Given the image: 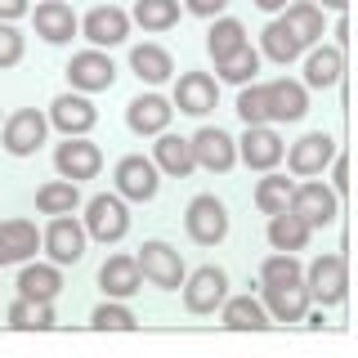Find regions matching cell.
I'll return each instance as SVG.
<instances>
[{
    "label": "cell",
    "instance_id": "23",
    "mask_svg": "<svg viewBox=\"0 0 358 358\" xmlns=\"http://www.w3.org/2000/svg\"><path fill=\"white\" fill-rule=\"evenodd\" d=\"M309 233H313V224L305 215H296V210H278V215H268V246L273 251H305L309 246Z\"/></svg>",
    "mask_w": 358,
    "mask_h": 358
},
{
    "label": "cell",
    "instance_id": "40",
    "mask_svg": "<svg viewBox=\"0 0 358 358\" xmlns=\"http://www.w3.org/2000/svg\"><path fill=\"white\" fill-rule=\"evenodd\" d=\"M22 59V36L9 22H0V67H14Z\"/></svg>",
    "mask_w": 358,
    "mask_h": 358
},
{
    "label": "cell",
    "instance_id": "2",
    "mask_svg": "<svg viewBox=\"0 0 358 358\" xmlns=\"http://www.w3.org/2000/svg\"><path fill=\"white\" fill-rule=\"evenodd\" d=\"M85 229H90V238H99V242H121V238H126V229H130L126 197H121V193L90 197L85 201Z\"/></svg>",
    "mask_w": 358,
    "mask_h": 358
},
{
    "label": "cell",
    "instance_id": "38",
    "mask_svg": "<svg viewBox=\"0 0 358 358\" xmlns=\"http://www.w3.org/2000/svg\"><path fill=\"white\" fill-rule=\"evenodd\" d=\"M220 67V76L224 81H233V85H246V81H255V72H260V54L251 50V45H242L233 59H224V63H215Z\"/></svg>",
    "mask_w": 358,
    "mask_h": 358
},
{
    "label": "cell",
    "instance_id": "16",
    "mask_svg": "<svg viewBox=\"0 0 358 358\" xmlns=\"http://www.w3.org/2000/svg\"><path fill=\"white\" fill-rule=\"evenodd\" d=\"M291 210H296V215H305L313 229H327V224L336 220V188L318 184V179H309V184H296Z\"/></svg>",
    "mask_w": 358,
    "mask_h": 358
},
{
    "label": "cell",
    "instance_id": "12",
    "mask_svg": "<svg viewBox=\"0 0 358 358\" xmlns=\"http://www.w3.org/2000/svg\"><path fill=\"white\" fill-rule=\"evenodd\" d=\"M81 31H85L90 45L112 50V45H121V41L130 36V14H126V9H117V5H99V9H90V14L81 18Z\"/></svg>",
    "mask_w": 358,
    "mask_h": 358
},
{
    "label": "cell",
    "instance_id": "4",
    "mask_svg": "<svg viewBox=\"0 0 358 358\" xmlns=\"http://www.w3.org/2000/svg\"><path fill=\"white\" fill-rule=\"evenodd\" d=\"M139 268L143 278H148L152 287H166V291H179L184 287V260H179V251L171 242H143L139 246Z\"/></svg>",
    "mask_w": 358,
    "mask_h": 358
},
{
    "label": "cell",
    "instance_id": "24",
    "mask_svg": "<svg viewBox=\"0 0 358 358\" xmlns=\"http://www.w3.org/2000/svg\"><path fill=\"white\" fill-rule=\"evenodd\" d=\"M50 121H54L63 134H90V130H94V121H99V112H94V103H90V99H81V94H59V99L50 103Z\"/></svg>",
    "mask_w": 358,
    "mask_h": 358
},
{
    "label": "cell",
    "instance_id": "8",
    "mask_svg": "<svg viewBox=\"0 0 358 358\" xmlns=\"http://www.w3.org/2000/svg\"><path fill=\"white\" fill-rule=\"evenodd\" d=\"M45 130H50V121H45L36 108H18L14 117L5 121V130H0V143H5V152L27 157L45 143Z\"/></svg>",
    "mask_w": 358,
    "mask_h": 358
},
{
    "label": "cell",
    "instance_id": "3",
    "mask_svg": "<svg viewBox=\"0 0 358 358\" xmlns=\"http://www.w3.org/2000/svg\"><path fill=\"white\" fill-rule=\"evenodd\" d=\"M67 81H72V90H81V94H99V90H112V81H117V63H112L99 45H90V50L72 54Z\"/></svg>",
    "mask_w": 358,
    "mask_h": 358
},
{
    "label": "cell",
    "instance_id": "32",
    "mask_svg": "<svg viewBox=\"0 0 358 358\" xmlns=\"http://www.w3.org/2000/svg\"><path fill=\"white\" fill-rule=\"evenodd\" d=\"M242 45H246V27H242L238 18H215V27L206 31V54H210L215 63L233 59Z\"/></svg>",
    "mask_w": 358,
    "mask_h": 358
},
{
    "label": "cell",
    "instance_id": "33",
    "mask_svg": "<svg viewBox=\"0 0 358 358\" xmlns=\"http://www.w3.org/2000/svg\"><path fill=\"white\" fill-rule=\"evenodd\" d=\"M9 327H18V331H45V327H54V309H50V300L18 296L14 305H9Z\"/></svg>",
    "mask_w": 358,
    "mask_h": 358
},
{
    "label": "cell",
    "instance_id": "15",
    "mask_svg": "<svg viewBox=\"0 0 358 358\" xmlns=\"http://www.w3.org/2000/svg\"><path fill=\"white\" fill-rule=\"evenodd\" d=\"M220 103V90H215V76L206 72H184L175 85V108L188 112V117H206V112H215Z\"/></svg>",
    "mask_w": 358,
    "mask_h": 358
},
{
    "label": "cell",
    "instance_id": "13",
    "mask_svg": "<svg viewBox=\"0 0 358 358\" xmlns=\"http://www.w3.org/2000/svg\"><path fill=\"white\" fill-rule=\"evenodd\" d=\"M112 179H117V193L126 201H152L157 197V162H148V157H121Z\"/></svg>",
    "mask_w": 358,
    "mask_h": 358
},
{
    "label": "cell",
    "instance_id": "36",
    "mask_svg": "<svg viewBox=\"0 0 358 358\" xmlns=\"http://www.w3.org/2000/svg\"><path fill=\"white\" fill-rule=\"evenodd\" d=\"M282 18L300 31V41H305V45L322 41V5H313V0H296V5H287Z\"/></svg>",
    "mask_w": 358,
    "mask_h": 358
},
{
    "label": "cell",
    "instance_id": "31",
    "mask_svg": "<svg viewBox=\"0 0 358 358\" xmlns=\"http://www.w3.org/2000/svg\"><path fill=\"white\" fill-rule=\"evenodd\" d=\"M63 291V273L59 264H27L18 273V296H31V300H54Z\"/></svg>",
    "mask_w": 358,
    "mask_h": 358
},
{
    "label": "cell",
    "instance_id": "27",
    "mask_svg": "<svg viewBox=\"0 0 358 358\" xmlns=\"http://www.w3.org/2000/svg\"><path fill=\"white\" fill-rule=\"evenodd\" d=\"M341 72H345L341 45H322V50H313L305 59V85H313V90H331L341 81Z\"/></svg>",
    "mask_w": 358,
    "mask_h": 358
},
{
    "label": "cell",
    "instance_id": "20",
    "mask_svg": "<svg viewBox=\"0 0 358 358\" xmlns=\"http://www.w3.org/2000/svg\"><path fill=\"white\" fill-rule=\"evenodd\" d=\"M171 117H175V103L162 99V94H139V99H130V108H126V121H130L134 134H162L171 126Z\"/></svg>",
    "mask_w": 358,
    "mask_h": 358
},
{
    "label": "cell",
    "instance_id": "18",
    "mask_svg": "<svg viewBox=\"0 0 358 358\" xmlns=\"http://www.w3.org/2000/svg\"><path fill=\"white\" fill-rule=\"evenodd\" d=\"M152 162H157V171H166V175H175V179H188L197 171V152H193V139H179V134H157V143H152Z\"/></svg>",
    "mask_w": 358,
    "mask_h": 358
},
{
    "label": "cell",
    "instance_id": "28",
    "mask_svg": "<svg viewBox=\"0 0 358 358\" xmlns=\"http://www.w3.org/2000/svg\"><path fill=\"white\" fill-rule=\"evenodd\" d=\"M130 72L139 76V81H148V85H162L166 76L175 72V59L162 50V45H134L130 50Z\"/></svg>",
    "mask_w": 358,
    "mask_h": 358
},
{
    "label": "cell",
    "instance_id": "29",
    "mask_svg": "<svg viewBox=\"0 0 358 358\" xmlns=\"http://www.w3.org/2000/svg\"><path fill=\"white\" fill-rule=\"evenodd\" d=\"M81 206V188L76 179H50V184L36 188V210L41 215H72Z\"/></svg>",
    "mask_w": 358,
    "mask_h": 358
},
{
    "label": "cell",
    "instance_id": "26",
    "mask_svg": "<svg viewBox=\"0 0 358 358\" xmlns=\"http://www.w3.org/2000/svg\"><path fill=\"white\" fill-rule=\"evenodd\" d=\"M220 313H224V327L229 331H264L268 327V309L251 296H229L220 305Z\"/></svg>",
    "mask_w": 358,
    "mask_h": 358
},
{
    "label": "cell",
    "instance_id": "7",
    "mask_svg": "<svg viewBox=\"0 0 358 358\" xmlns=\"http://www.w3.org/2000/svg\"><path fill=\"white\" fill-rule=\"evenodd\" d=\"M224 300H229V278H224V268L206 264V268H197L193 278H184V305H188V313H215Z\"/></svg>",
    "mask_w": 358,
    "mask_h": 358
},
{
    "label": "cell",
    "instance_id": "35",
    "mask_svg": "<svg viewBox=\"0 0 358 358\" xmlns=\"http://www.w3.org/2000/svg\"><path fill=\"white\" fill-rule=\"evenodd\" d=\"M134 22L143 31H171L179 22V0H139L134 5Z\"/></svg>",
    "mask_w": 358,
    "mask_h": 358
},
{
    "label": "cell",
    "instance_id": "14",
    "mask_svg": "<svg viewBox=\"0 0 358 358\" xmlns=\"http://www.w3.org/2000/svg\"><path fill=\"white\" fill-rule=\"evenodd\" d=\"M331 162H336V143L327 134H305V139H296L287 148V166H291V175H300V179L322 175Z\"/></svg>",
    "mask_w": 358,
    "mask_h": 358
},
{
    "label": "cell",
    "instance_id": "42",
    "mask_svg": "<svg viewBox=\"0 0 358 358\" xmlns=\"http://www.w3.org/2000/svg\"><path fill=\"white\" fill-rule=\"evenodd\" d=\"M22 14H27V0H0V22L22 18Z\"/></svg>",
    "mask_w": 358,
    "mask_h": 358
},
{
    "label": "cell",
    "instance_id": "34",
    "mask_svg": "<svg viewBox=\"0 0 358 358\" xmlns=\"http://www.w3.org/2000/svg\"><path fill=\"white\" fill-rule=\"evenodd\" d=\"M291 197H296V184H291L287 175H264L260 184H255V206H260L264 215H278V210H287Z\"/></svg>",
    "mask_w": 358,
    "mask_h": 358
},
{
    "label": "cell",
    "instance_id": "25",
    "mask_svg": "<svg viewBox=\"0 0 358 358\" xmlns=\"http://www.w3.org/2000/svg\"><path fill=\"white\" fill-rule=\"evenodd\" d=\"M268 103H273V121H300L309 112V90L305 81H268Z\"/></svg>",
    "mask_w": 358,
    "mask_h": 358
},
{
    "label": "cell",
    "instance_id": "41",
    "mask_svg": "<svg viewBox=\"0 0 358 358\" xmlns=\"http://www.w3.org/2000/svg\"><path fill=\"white\" fill-rule=\"evenodd\" d=\"M224 5H229V0H184V9H188V14H197V18H220Z\"/></svg>",
    "mask_w": 358,
    "mask_h": 358
},
{
    "label": "cell",
    "instance_id": "9",
    "mask_svg": "<svg viewBox=\"0 0 358 358\" xmlns=\"http://www.w3.org/2000/svg\"><path fill=\"white\" fill-rule=\"evenodd\" d=\"M309 282L305 278H291V282H264V309L278 322H300L309 313Z\"/></svg>",
    "mask_w": 358,
    "mask_h": 358
},
{
    "label": "cell",
    "instance_id": "17",
    "mask_svg": "<svg viewBox=\"0 0 358 358\" xmlns=\"http://www.w3.org/2000/svg\"><path fill=\"white\" fill-rule=\"evenodd\" d=\"M282 139H278L268 126H246V134H242V143H238V157L251 171H273L278 162H282Z\"/></svg>",
    "mask_w": 358,
    "mask_h": 358
},
{
    "label": "cell",
    "instance_id": "44",
    "mask_svg": "<svg viewBox=\"0 0 358 358\" xmlns=\"http://www.w3.org/2000/svg\"><path fill=\"white\" fill-rule=\"evenodd\" d=\"M255 5H260V9H268V14H273V9H287V0H255Z\"/></svg>",
    "mask_w": 358,
    "mask_h": 358
},
{
    "label": "cell",
    "instance_id": "37",
    "mask_svg": "<svg viewBox=\"0 0 358 358\" xmlns=\"http://www.w3.org/2000/svg\"><path fill=\"white\" fill-rule=\"evenodd\" d=\"M238 117L246 126H268L273 121V103H268V85H246L238 94Z\"/></svg>",
    "mask_w": 358,
    "mask_h": 358
},
{
    "label": "cell",
    "instance_id": "30",
    "mask_svg": "<svg viewBox=\"0 0 358 358\" xmlns=\"http://www.w3.org/2000/svg\"><path fill=\"white\" fill-rule=\"evenodd\" d=\"M264 54L273 63H296L300 54H305V41H300V31L291 27L287 18H273L264 27Z\"/></svg>",
    "mask_w": 358,
    "mask_h": 358
},
{
    "label": "cell",
    "instance_id": "10",
    "mask_svg": "<svg viewBox=\"0 0 358 358\" xmlns=\"http://www.w3.org/2000/svg\"><path fill=\"white\" fill-rule=\"evenodd\" d=\"M85 238H90L85 224H76L72 215H54V224L45 229V251L54 264H76L85 255Z\"/></svg>",
    "mask_w": 358,
    "mask_h": 358
},
{
    "label": "cell",
    "instance_id": "6",
    "mask_svg": "<svg viewBox=\"0 0 358 358\" xmlns=\"http://www.w3.org/2000/svg\"><path fill=\"white\" fill-rule=\"evenodd\" d=\"M54 166H59L63 179H94L103 171V152H99V143H90L85 134H67V143H59V152H54Z\"/></svg>",
    "mask_w": 358,
    "mask_h": 358
},
{
    "label": "cell",
    "instance_id": "43",
    "mask_svg": "<svg viewBox=\"0 0 358 358\" xmlns=\"http://www.w3.org/2000/svg\"><path fill=\"white\" fill-rule=\"evenodd\" d=\"M341 188H350V166L336 162V193H341Z\"/></svg>",
    "mask_w": 358,
    "mask_h": 358
},
{
    "label": "cell",
    "instance_id": "21",
    "mask_svg": "<svg viewBox=\"0 0 358 358\" xmlns=\"http://www.w3.org/2000/svg\"><path fill=\"white\" fill-rule=\"evenodd\" d=\"M31 22H36V36L50 41V45H67L76 36V14H72V5H63V0H41Z\"/></svg>",
    "mask_w": 358,
    "mask_h": 358
},
{
    "label": "cell",
    "instance_id": "5",
    "mask_svg": "<svg viewBox=\"0 0 358 358\" xmlns=\"http://www.w3.org/2000/svg\"><path fill=\"white\" fill-rule=\"evenodd\" d=\"M309 282V296L318 305H341L345 300V287H350V268H345V255H318L305 273Z\"/></svg>",
    "mask_w": 358,
    "mask_h": 358
},
{
    "label": "cell",
    "instance_id": "22",
    "mask_svg": "<svg viewBox=\"0 0 358 358\" xmlns=\"http://www.w3.org/2000/svg\"><path fill=\"white\" fill-rule=\"evenodd\" d=\"M36 224L31 220H0V268L5 264H22L27 255H36Z\"/></svg>",
    "mask_w": 358,
    "mask_h": 358
},
{
    "label": "cell",
    "instance_id": "45",
    "mask_svg": "<svg viewBox=\"0 0 358 358\" xmlns=\"http://www.w3.org/2000/svg\"><path fill=\"white\" fill-rule=\"evenodd\" d=\"M350 0H322V9H345Z\"/></svg>",
    "mask_w": 358,
    "mask_h": 358
},
{
    "label": "cell",
    "instance_id": "39",
    "mask_svg": "<svg viewBox=\"0 0 358 358\" xmlns=\"http://www.w3.org/2000/svg\"><path fill=\"white\" fill-rule=\"evenodd\" d=\"M90 322H94L99 331H134V327H139V318H134V313H130L126 305H117L112 296H108L103 305L94 309V318H90Z\"/></svg>",
    "mask_w": 358,
    "mask_h": 358
},
{
    "label": "cell",
    "instance_id": "1",
    "mask_svg": "<svg viewBox=\"0 0 358 358\" xmlns=\"http://www.w3.org/2000/svg\"><path fill=\"white\" fill-rule=\"evenodd\" d=\"M184 229H188V238H193L197 246H215V242H224V233H229V210H224L220 197L201 193V197L188 201Z\"/></svg>",
    "mask_w": 358,
    "mask_h": 358
},
{
    "label": "cell",
    "instance_id": "11",
    "mask_svg": "<svg viewBox=\"0 0 358 358\" xmlns=\"http://www.w3.org/2000/svg\"><path fill=\"white\" fill-rule=\"evenodd\" d=\"M193 152H197V166H206V171H215V175H229L233 162H238V143L220 126H201L193 134Z\"/></svg>",
    "mask_w": 358,
    "mask_h": 358
},
{
    "label": "cell",
    "instance_id": "19",
    "mask_svg": "<svg viewBox=\"0 0 358 358\" xmlns=\"http://www.w3.org/2000/svg\"><path fill=\"white\" fill-rule=\"evenodd\" d=\"M99 287H103L112 300H126V296H134V291H143L139 255H112V260L99 268Z\"/></svg>",
    "mask_w": 358,
    "mask_h": 358
}]
</instances>
